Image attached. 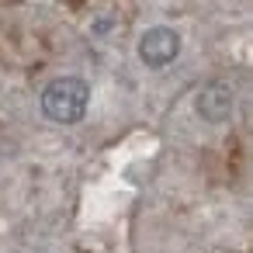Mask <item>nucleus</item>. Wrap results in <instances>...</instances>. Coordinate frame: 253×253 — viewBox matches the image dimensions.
Masks as SVG:
<instances>
[{
  "label": "nucleus",
  "instance_id": "1",
  "mask_svg": "<svg viewBox=\"0 0 253 253\" xmlns=\"http://www.w3.org/2000/svg\"><path fill=\"white\" fill-rule=\"evenodd\" d=\"M87 104H90V87L80 77H59L42 90V115L59 125H77L87 115Z\"/></svg>",
  "mask_w": 253,
  "mask_h": 253
},
{
  "label": "nucleus",
  "instance_id": "2",
  "mask_svg": "<svg viewBox=\"0 0 253 253\" xmlns=\"http://www.w3.org/2000/svg\"><path fill=\"white\" fill-rule=\"evenodd\" d=\"M177 52H180V35L173 28H163L160 25V28H149L139 39V59L149 70H167L177 59Z\"/></svg>",
  "mask_w": 253,
  "mask_h": 253
},
{
  "label": "nucleus",
  "instance_id": "3",
  "mask_svg": "<svg viewBox=\"0 0 253 253\" xmlns=\"http://www.w3.org/2000/svg\"><path fill=\"white\" fill-rule=\"evenodd\" d=\"M194 108L205 122H225L232 115V90L225 84H205L194 97Z\"/></svg>",
  "mask_w": 253,
  "mask_h": 253
}]
</instances>
